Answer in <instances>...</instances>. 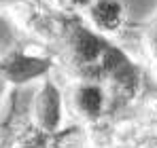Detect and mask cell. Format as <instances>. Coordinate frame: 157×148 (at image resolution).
I'll return each mask as SVG.
<instances>
[{
	"instance_id": "obj_1",
	"label": "cell",
	"mask_w": 157,
	"mask_h": 148,
	"mask_svg": "<svg viewBox=\"0 0 157 148\" xmlns=\"http://www.w3.org/2000/svg\"><path fill=\"white\" fill-rule=\"evenodd\" d=\"M89 13L100 30H117L123 21V9L117 0H96L89 4Z\"/></svg>"
}]
</instances>
